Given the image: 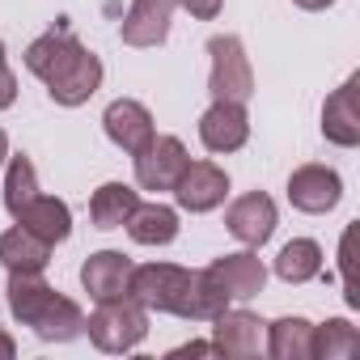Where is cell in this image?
Masks as SVG:
<instances>
[{
  "mask_svg": "<svg viewBox=\"0 0 360 360\" xmlns=\"http://www.w3.org/2000/svg\"><path fill=\"white\" fill-rule=\"evenodd\" d=\"M148 314H174V318H191V322H212L221 309H229V292L204 271H187L178 263H144L131 271V288Z\"/></svg>",
  "mask_w": 360,
  "mask_h": 360,
  "instance_id": "obj_1",
  "label": "cell"
},
{
  "mask_svg": "<svg viewBox=\"0 0 360 360\" xmlns=\"http://www.w3.org/2000/svg\"><path fill=\"white\" fill-rule=\"evenodd\" d=\"M26 68L47 85L56 106H85L102 85V60L64 26L26 47Z\"/></svg>",
  "mask_w": 360,
  "mask_h": 360,
  "instance_id": "obj_2",
  "label": "cell"
},
{
  "mask_svg": "<svg viewBox=\"0 0 360 360\" xmlns=\"http://www.w3.org/2000/svg\"><path fill=\"white\" fill-rule=\"evenodd\" d=\"M9 314L47 343H68L85 335V314L72 297L56 292L43 271H9Z\"/></svg>",
  "mask_w": 360,
  "mask_h": 360,
  "instance_id": "obj_3",
  "label": "cell"
},
{
  "mask_svg": "<svg viewBox=\"0 0 360 360\" xmlns=\"http://www.w3.org/2000/svg\"><path fill=\"white\" fill-rule=\"evenodd\" d=\"M85 330L94 339L98 352H131L144 343L148 335V309L136 297H115V301H98V309L85 318Z\"/></svg>",
  "mask_w": 360,
  "mask_h": 360,
  "instance_id": "obj_4",
  "label": "cell"
},
{
  "mask_svg": "<svg viewBox=\"0 0 360 360\" xmlns=\"http://www.w3.org/2000/svg\"><path fill=\"white\" fill-rule=\"evenodd\" d=\"M212 72H208V94L212 102H250L255 94V68L238 34H212L208 39Z\"/></svg>",
  "mask_w": 360,
  "mask_h": 360,
  "instance_id": "obj_5",
  "label": "cell"
},
{
  "mask_svg": "<svg viewBox=\"0 0 360 360\" xmlns=\"http://www.w3.org/2000/svg\"><path fill=\"white\" fill-rule=\"evenodd\" d=\"M131 161H136V187L140 191H169L191 157H187V144L178 136H153Z\"/></svg>",
  "mask_w": 360,
  "mask_h": 360,
  "instance_id": "obj_6",
  "label": "cell"
},
{
  "mask_svg": "<svg viewBox=\"0 0 360 360\" xmlns=\"http://www.w3.org/2000/svg\"><path fill=\"white\" fill-rule=\"evenodd\" d=\"M169 191L183 212H212L229 195V174L217 161H187V169L178 174V183Z\"/></svg>",
  "mask_w": 360,
  "mask_h": 360,
  "instance_id": "obj_7",
  "label": "cell"
},
{
  "mask_svg": "<svg viewBox=\"0 0 360 360\" xmlns=\"http://www.w3.org/2000/svg\"><path fill=\"white\" fill-rule=\"evenodd\" d=\"M339 200H343V178H339L330 165L309 161V165H297V169L288 174V204H292L297 212L322 217V212H330Z\"/></svg>",
  "mask_w": 360,
  "mask_h": 360,
  "instance_id": "obj_8",
  "label": "cell"
},
{
  "mask_svg": "<svg viewBox=\"0 0 360 360\" xmlns=\"http://www.w3.org/2000/svg\"><path fill=\"white\" fill-rule=\"evenodd\" d=\"M225 229H229L242 246H250V250L267 246L271 233H276V200H271L267 191H246L242 200L229 204Z\"/></svg>",
  "mask_w": 360,
  "mask_h": 360,
  "instance_id": "obj_9",
  "label": "cell"
},
{
  "mask_svg": "<svg viewBox=\"0 0 360 360\" xmlns=\"http://www.w3.org/2000/svg\"><path fill=\"white\" fill-rule=\"evenodd\" d=\"M263 330H267V322L259 314H250V309H221L212 318V347H217V356L246 360V356L263 352Z\"/></svg>",
  "mask_w": 360,
  "mask_h": 360,
  "instance_id": "obj_10",
  "label": "cell"
},
{
  "mask_svg": "<svg viewBox=\"0 0 360 360\" xmlns=\"http://www.w3.org/2000/svg\"><path fill=\"white\" fill-rule=\"evenodd\" d=\"M200 140H204L208 153H238L250 140L246 102H212L200 115Z\"/></svg>",
  "mask_w": 360,
  "mask_h": 360,
  "instance_id": "obj_11",
  "label": "cell"
},
{
  "mask_svg": "<svg viewBox=\"0 0 360 360\" xmlns=\"http://www.w3.org/2000/svg\"><path fill=\"white\" fill-rule=\"evenodd\" d=\"M102 127H106L110 144H119V148L131 153V157L157 136V123H153L148 106L136 102V98H115V102L106 106V115H102Z\"/></svg>",
  "mask_w": 360,
  "mask_h": 360,
  "instance_id": "obj_12",
  "label": "cell"
},
{
  "mask_svg": "<svg viewBox=\"0 0 360 360\" xmlns=\"http://www.w3.org/2000/svg\"><path fill=\"white\" fill-rule=\"evenodd\" d=\"M131 271H136V263L123 250H98L81 263V284L94 301H115V297H127Z\"/></svg>",
  "mask_w": 360,
  "mask_h": 360,
  "instance_id": "obj_13",
  "label": "cell"
},
{
  "mask_svg": "<svg viewBox=\"0 0 360 360\" xmlns=\"http://www.w3.org/2000/svg\"><path fill=\"white\" fill-rule=\"evenodd\" d=\"M208 276L229 292V301H250V297H259L263 284H267V267H263V259H259L250 246L238 250V255H221V259H212Z\"/></svg>",
  "mask_w": 360,
  "mask_h": 360,
  "instance_id": "obj_14",
  "label": "cell"
},
{
  "mask_svg": "<svg viewBox=\"0 0 360 360\" xmlns=\"http://www.w3.org/2000/svg\"><path fill=\"white\" fill-rule=\"evenodd\" d=\"M169 22H174V0H131V9L119 26V39L127 47H161L169 39Z\"/></svg>",
  "mask_w": 360,
  "mask_h": 360,
  "instance_id": "obj_15",
  "label": "cell"
},
{
  "mask_svg": "<svg viewBox=\"0 0 360 360\" xmlns=\"http://www.w3.org/2000/svg\"><path fill=\"white\" fill-rule=\"evenodd\" d=\"M356 89L360 77L352 72L326 102H322V136L339 148H356L360 144V110H356Z\"/></svg>",
  "mask_w": 360,
  "mask_h": 360,
  "instance_id": "obj_16",
  "label": "cell"
},
{
  "mask_svg": "<svg viewBox=\"0 0 360 360\" xmlns=\"http://www.w3.org/2000/svg\"><path fill=\"white\" fill-rule=\"evenodd\" d=\"M22 229H30L34 238H43L47 246H56V242H64L68 233H72V208L64 204V200H56V195H34L18 217H13Z\"/></svg>",
  "mask_w": 360,
  "mask_h": 360,
  "instance_id": "obj_17",
  "label": "cell"
},
{
  "mask_svg": "<svg viewBox=\"0 0 360 360\" xmlns=\"http://www.w3.org/2000/svg\"><path fill=\"white\" fill-rule=\"evenodd\" d=\"M0 263H5V271H43L51 263V246L30 229L13 225L0 233Z\"/></svg>",
  "mask_w": 360,
  "mask_h": 360,
  "instance_id": "obj_18",
  "label": "cell"
},
{
  "mask_svg": "<svg viewBox=\"0 0 360 360\" xmlns=\"http://www.w3.org/2000/svg\"><path fill=\"white\" fill-rule=\"evenodd\" d=\"M136 204H140L136 187H127V183H102L94 191V200H89V221H94V229H123L127 217L136 212Z\"/></svg>",
  "mask_w": 360,
  "mask_h": 360,
  "instance_id": "obj_19",
  "label": "cell"
},
{
  "mask_svg": "<svg viewBox=\"0 0 360 360\" xmlns=\"http://www.w3.org/2000/svg\"><path fill=\"white\" fill-rule=\"evenodd\" d=\"M123 229L140 246H169L178 238V212L165 208V204H136V212L127 217Z\"/></svg>",
  "mask_w": 360,
  "mask_h": 360,
  "instance_id": "obj_20",
  "label": "cell"
},
{
  "mask_svg": "<svg viewBox=\"0 0 360 360\" xmlns=\"http://www.w3.org/2000/svg\"><path fill=\"white\" fill-rule=\"evenodd\" d=\"M276 276L284 284H309L322 276V246L314 238H292L280 255H276Z\"/></svg>",
  "mask_w": 360,
  "mask_h": 360,
  "instance_id": "obj_21",
  "label": "cell"
},
{
  "mask_svg": "<svg viewBox=\"0 0 360 360\" xmlns=\"http://www.w3.org/2000/svg\"><path fill=\"white\" fill-rule=\"evenodd\" d=\"M263 335H267L263 347H267L276 360H309L314 322H305V318H276V322H267Z\"/></svg>",
  "mask_w": 360,
  "mask_h": 360,
  "instance_id": "obj_22",
  "label": "cell"
},
{
  "mask_svg": "<svg viewBox=\"0 0 360 360\" xmlns=\"http://www.w3.org/2000/svg\"><path fill=\"white\" fill-rule=\"evenodd\" d=\"M360 352V335L347 318H326L309 335V360H343Z\"/></svg>",
  "mask_w": 360,
  "mask_h": 360,
  "instance_id": "obj_23",
  "label": "cell"
},
{
  "mask_svg": "<svg viewBox=\"0 0 360 360\" xmlns=\"http://www.w3.org/2000/svg\"><path fill=\"white\" fill-rule=\"evenodd\" d=\"M34 195H39V169H34V161L26 153L9 157V169H5V208H9V217H18Z\"/></svg>",
  "mask_w": 360,
  "mask_h": 360,
  "instance_id": "obj_24",
  "label": "cell"
},
{
  "mask_svg": "<svg viewBox=\"0 0 360 360\" xmlns=\"http://www.w3.org/2000/svg\"><path fill=\"white\" fill-rule=\"evenodd\" d=\"M339 271H343V297H347V305H360V292L352 284V229L343 233V246H339Z\"/></svg>",
  "mask_w": 360,
  "mask_h": 360,
  "instance_id": "obj_25",
  "label": "cell"
},
{
  "mask_svg": "<svg viewBox=\"0 0 360 360\" xmlns=\"http://www.w3.org/2000/svg\"><path fill=\"white\" fill-rule=\"evenodd\" d=\"M13 102H18V77L5 60V43H0V110H9Z\"/></svg>",
  "mask_w": 360,
  "mask_h": 360,
  "instance_id": "obj_26",
  "label": "cell"
},
{
  "mask_svg": "<svg viewBox=\"0 0 360 360\" xmlns=\"http://www.w3.org/2000/svg\"><path fill=\"white\" fill-rule=\"evenodd\" d=\"M174 5H183L191 18H200V22H212L217 13H221V5L225 0H174Z\"/></svg>",
  "mask_w": 360,
  "mask_h": 360,
  "instance_id": "obj_27",
  "label": "cell"
},
{
  "mask_svg": "<svg viewBox=\"0 0 360 360\" xmlns=\"http://www.w3.org/2000/svg\"><path fill=\"white\" fill-rule=\"evenodd\" d=\"M169 356H217V347H212V343H195V339H191V343H183V347H174Z\"/></svg>",
  "mask_w": 360,
  "mask_h": 360,
  "instance_id": "obj_28",
  "label": "cell"
},
{
  "mask_svg": "<svg viewBox=\"0 0 360 360\" xmlns=\"http://www.w3.org/2000/svg\"><path fill=\"white\" fill-rule=\"evenodd\" d=\"M18 356V343H13V335L0 326V360H13Z\"/></svg>",
  "mask_w": 360,
  "mask_h": 360,
  "instance_id": "obj_29",
  "label": "cell"
},
{
  "mask_svg": "<svg viewBox=\"0 0 360 360\" xmlns=\"http://www.w3.org/2000/svg\"><path fill=\"white\" fill-rule=\"evenodd\" d=\"M292 5H297V9H305V13H318V9H330L335 0H292Z\"/></svg>",
  "mask_w": 360,
  "mask_h": 360,
  "instance_id": "obj_30",
  "label": "cell"
},
{
  "mask_svg": "<svg viewBox=\"0 0 360 360\" xmlns=\"http://www.w3.org/2000/svg\"><path fill=\"white\" fill-rule=\"evenodd\" d=\"M9 161V136H5V127H0V165Z\"/></svg>",
  "mask_w": 360,
  "mask_h": 360,
  "instance_id": "obj_31",
  "label": "cell"
}]
</instances>
